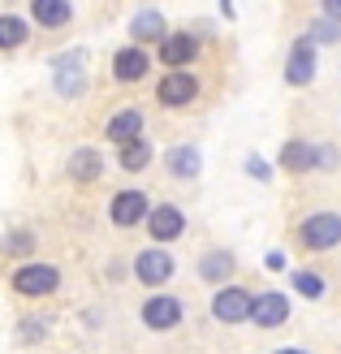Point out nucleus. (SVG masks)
Returning <instances> with one entry per match:
<instances>
[{"mask_svg": "<svg viewBox=\"0 0 341 354\" xmlns=\"http://www.w3.org/2000/svg\"><path fill=\"white\" fill-rule=\"evenodd\" d=\"M298 242L307 251H333L341 242V212H311L298 229Z\"/></svg>", "mask_w": 341, "mask_h": 354, "instance_id": "nucleus-1", "label": "nucleus"}, {"mask_svg": "<svg viewBox=\"0 0 341 354\" xmlns=\"http://www.w3.org/2000/svg\"><path fill=\"white\" fill-rule=\"evenodd\" d=\"M13 290L22 298H48V294L61 290V272L52 263H22L13 272Z\"/></svg>", "mask_w": 341, "mask_h": 354, "instance_id": "nucleus-2", "label": "nucleus"}, {"mask_svg": "<svg viewBox=\"0 0 341 354\" xmlns=\"http://www.w3.org/2000/svg\"><path fill=\"white\" fill-rule=\"evenodd\" d=\"M250 307H255V294H250L246 286H221L216 298H212V315H216L221 324L250 320Z\"/></svg>", "mask_w": 341, "mask_h": 354, "instance_id": "nucleus-3", "label": "nucleus"}, {"mask_svg": "<svg viewBox=\"0 0 341 354\" xmlns=\"http://www.w3.org/2000/svg\"><path fill=\"white\" fill-rule=\"evenodd\" d=\"M147 216H151V203H147V194H142V190H121V194H113L109 221L117 229H134L138 221L147 225Z\"/></svg>", "mask_w": 341, "mask_h": 354, "instance_id": "nucleus-4", "label": "nucleus"}, {"mask_svg": "<svg viewBox=\"0 0 341 354\" xmlns=\"http://www.w3.org/2000/svg\"><path fill=\"white\" fill-rule=\"evenodd\" d=\"M194 95H199V78L186 74V69H169V74L160 78V86H156V100L165 104V109H182V104H190Z\"/></svg>", "mask_w": 341, "mask_h": 354, "instance_id": "nucleus-5", "label": "nucleus"}, {"mask_svg": "<svg viewBox=\"0 0 341 354\" xmlns=\"http://www.w3.org/2000/svg\"><path fill=\"white\" fill-rule=\"evenodd\" d=\"M285 320H290V298H285L281 290H264V294H255L250 324H255V328H281Z\"/></svg>", "mask_w": 341, "mask_h": 354, "instance_id": "nucleus-6", "label": "nucleus"}, {"mask_svg": "<svg viewBox=\"0 0 341 354\" xmlns=\"http://www.w3.org/2000/svg\"><path fill=\"white\" fill-rule=\"evenodd\" d=\"M142 324L151 333H169L182 324V303H177L173 294H151L147 303H142Z\"/></svg>", "mask_w": 341, "mask_h": 354, "instance_id": "nucleus-7", "label": "nucleus"}, {"mask_svg": "<svg viewBox=\"0 0 341 354\" xmlns=\"http://www.w3.org/2000/svg\"><path fill=\"white\" fill-rule=\"evenodd\" d=\"M134 277L142 281V286H165V281L173 277V255L169 251H160V246H147V251H138L134 255Z\"/></svg>", "mask_w": 341, "mask_h": 354, "instance_id": "nucleus-8", "label": "nucleus"}, {"mask_svg": "<svg viewBox=\"0 0 341 354\" xmlns=\"http://www.w3.org/2000/svg\"><path fill=\"white\" fill-rule=\"evenodd\" d=\"M311 78H315V44L302 35V39H294L290 61H285V82H290V86H307Z\"/></svg>", "mask_w": 341, "mask_h": 354, "instance_id": "nucleus-9", "label": "nucleus"}, {"mask_svg": "<svg viewBox=\"0 0 341 354\" xmlns=\"http://www.w3.org/2000/svg\"><path fill=\"white\" fill-rule=\"evenodd\" d=\"M147 234H151L156 242H173V238H182V234H186V212H182V207H173V203L151 207V216H147Z\"/></svg>", "mask_w": 341, "mask_h": 354, "instance_id": "nucleus-10", "label": "nucleus"}, {"mask_svg": "<svg viewBox=\"0 0 341 354\" xmlns=\"http://www.w3.org/2000/svg\"><path fill=\"white\" fill-rule=\"evenodd\" d=\"M104 177V151L100 147H78V151H69V182H78V186H91Z\"/></svg>", "mask_w": 341, "mask_h": 354, "instance_id": "nucleus-11", "label": "nucleus"}, {"mask_svg": "<svg viewBox=\"0 0 341 354\" xmlns=\"http://www.w3.org/2000/svg\"><path fill=\"white\" fill-rule=\"evenodd\" d=\"M194 57H199V44H194V35L177 30V35H165V39H160V61H165L169 69H182V65H190Z\"/></svg>", "mask_w": 341, "mask_h": 354, "instance_id": "nucleus-12", "label": "nucleus"}, {"mask_svg": "<svg viewBox=\"0 0 341 354\" xmlns=\"http://www.w3.org/2000/svg\"><path fill=\"white\" fill-rule=\"evenodd\" d=\"M147 52H142L138 44L134 48H121L117 52V57H113V78L117 82H142V78H147Z\"/></svg>", "mask_w": 341, "mask_h": 354, "instance_id": "nucleus-13", "label": "nucleus"}, {"mask_svg": "<svg viewBox=\"0 0 341 354\" xmlns=\"http://www.w3.org/2000/svg\"><path fill=\"white\" fill-rule=\"evenodd\" d=\"M104 134L113 138V143H138L142 138V109H121V113H113V121L104 126Z\"/></svg>", "mask_w": 341, "mask_h": 354, "instance_id": "nucleus-14", "label": "nucleus"}, {"mask_svg": "<svg viewBox=\"0 0 341 354\" xmlns=\"http://www.w3.org/2000/svg\"><path fill=\"white\" fill-rule=\"evenodd\" d=\"M281 169H290V173H311V169H320V147L302 143V138H290V143L281 147Z\"/></svg>", "mask_w": 341, "mask_h": 354, "instance_id": "nucleus-15", "label": "nucleus"}, {"mask_svg": "<svg viewBox=\"0 0 341 354\" xmlns=\"http://www.w3.org/2000/svg\"><path fill=\"white\" fill-rule=\"evenodd\" d=\"M30 13H35L39 26L57 30V26H65L69 17H74V5H69V0H30Z\"/></svg>", "mask_w": 341, "mask_h": 354, "instance_id": "nucleus-16", "label": "nucleus"}, {"mask_svg": "<svg viewBox=\"0 0 341 354\" xmlns=\"http://www.w3.org/2000/svg\"><path fill=\"white\" fill-rule=\"evenodd\" d=\"M130 39L142 48V44H160L165 39V17H160L156 9H142L134 22H130Z\"/></svg>", "mask_w": 341, "mask_h": 354, "instance_id": "nucleus-17", "label": "nucleus"}, {"mask_svg": "<svg viewBox=\"0 0 341 354\" xmlns=\"http://www.w3.org/2000/svg\"><path fill=\"white\" fill-rule=\"evenodd\" d=\"M199 165H203V156H199V147H190V143H182V147H173L169 151V173L173 177H199Z\"/></svg>", "mask_w": 341, "mask_h": 354, "instance_id": "nucleus-18", "label": "nucleus"}, {"mask_svg": "<svg viewBox=\"0 0 341 354\" xmlns=\"http://www.w3.org/2000/svg\"><path fill=\"white\" fill-rule=\"evenodd\" d=\"M238 268V259H233L229 251H212V255H203L199 259V277L203 281H212V286H221V281H229V272Z\"/></svg>", "mask_w": 341, "mask_h": 354, "instance_id": "nucleus-19", "label": "nucleus"}, {"mask_svg": "<svg viewBox=\"0 0 341 354\" xmlns=\"http://www.w3.org/2000/svg\"><path fill=\"white\" fill-rule=\"evenodd\" d=\"M147 165H151V143H142V138H138V143H125L121 147V169L125 173H142Z\"/></svg>", "mask_w": 341, "mask_h": 354, "instance_id": "nucleus-20", "label": "nucleus"}, {"mask_svg": "<svg viewBox=\"0 0 341 354\" xmlns=\"http://www.w3.org/2000/svg\"><path fill=\"white\" fill-rule=\"evenodd\" d=\"M22 44H26V22L0 13V48H22Z\"/></svg>", "mask_w": 341, "mask_h": 354, "instance_id": "nucleus-21", "label": "nucleus"}, {"mask_svg": "<svg viewBox=\"0 0 341 354\" xmlns=\"http://www.w3.org/2000/svg\"><path fill=\"white\" fill-rule=\"evenodd\" d=\"M294 290H298L302 298H324V277L302 268V272H294Z\"/></svg>", "mask_w": 341, "mask_h": 354, "instance_id": "nucleus-22", "label": "nucleus"}, {"mask_svg": "<svg viewBox=\"0 0 341 354\" xmlns=\"http://www.w3.org/2000/svg\"><path fill=\"white\" fill-rule=\"evenodd\" d=\"M307 39H311V44H337V39H341V22H333V17H320V22H311Z\"/></svg>", "mask_w": 341, "mask_h": 354, "instance_id": "nucleus-23", "label": "nucleus"}, {"mask_svg": "<svg viewBox=\"0 0 341 354\" xmlns=\"http://www.w3.org/2000/svg\"><path fill=\"white\" fill-rule=\"evenodd\" d=\"M82 74H78V69H74V74H69V69L65 65H57V95H82Z\"/></svg>", "mask_w": 341, "mask_h": 354, "instance_id": "nucleus-24", "label": "nucleus"}, {"mask_svg": "<svg viewBox=\"0 0 341 354\" xmlns=\"http://www.w3.org/2000/svg\"><path fill=\"white\" fill-rule=\"evenodd\" d=\"M17 337H22V342H39V337H44V320H22Z\"/></svg>", "mask_w": 341, "mask_h": 354, "instance_id": "nucleus-25", "label": "nucleus"}, {"mask_svg": "<svg viewBox=\"0 0 341 354\" xmlns=\"http://www.w3.org/2000/svg\"><path fill=\"white\" fill-rule=\"evenodd\" d=\"M337 165V147H320V169H333Z\"/></svg>", "mask_w": 341, "mask_h": 354, "instance_id": "nucleus-26", "label": "nucleus"}, {"mask_svg": "<svg viewBox=\"0 0 341 354\" xmlns=\"http://www.w3.org/2000/svg\"><path fill=\"white\" fill-rule=\"evenodd\" d=\"M264 263H268V272H281V268H285V255H281V251H268Z\"/></svg>", "mask_w": 341, "mask_h": 354, "instance_id": "nucleus-27", "label": "nucleus"}, {"mask_svg": "<svg viewBox=\"0 0 341 354\" xmlns=\"http://www.w3.org/2000/svg\"><path fill=\"white\" fill-rule=\"evenodd\" d=\"M324 5V17H333V22H341V0H320Z\"/></svg>", "mask_w": 341, "mask_h": 354, "instance_id": "nucleus-28", "label": "nucleus"}, {"mask_svg": "<svg viewBox=\"0 0 341 354\" xmlns=\"http://www.w3.org/2000/svg\"><path fill=\"white\" fill-rule=\"evenodd\" d=\"M246 169H250V173H255V177H268V165H264V160H250Z\"/></svg>", "mask_w": 341, "mask_h": 354, "instance_id": "nucleus-29", "label": "nucleus"}, {"mask_svg": "<svg viewBox=\"0 0 341 354\" xmlns=\"http://www.w3.org/2000/svg\"><path fill=\"white\" fill-rule=\"evenodd\" d=\"M277 354H307V350H298V346H290V350H277Z\"/></svg>", "mask_w": 341, "mask_h": 354, "instance_id": "nucleus-30", "label": "nucleus"}]
</instances>
